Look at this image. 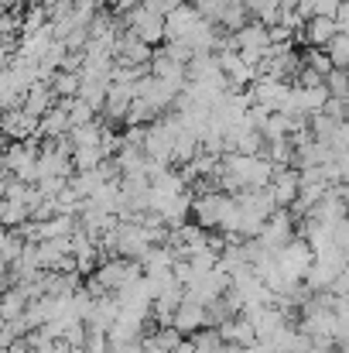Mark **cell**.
<instances>
[{
  "label": "cell",
  "mask_w": 349,
  "mask_h": 353,
  "mask_svg": "<svg viewBox=\"0 0 349 353\" xmlns=\"http://www.w3.org/2000/svg\"><path fill=\"white\" fill-rule=\"evenodd\" d=\"M257 240H260V247H267V250H284V247L295 240V216H291V210H277V213L267 220L264 234L257 236Z\"/></svg>",
  "instance_id": "obj_1"
},
{
  "label": "cell",
  "mask_w": 349,
  "mask_h": 353,
  "mask_svg": "<svg viewBox=\"0 0 349 353\" xmlns=\"http://www.w3.org/2000/svg\"><path fill=\"white\" fill-rule=\"evenodd\" d=\"M271 196L281 210H291L302 196V172L295 168H277L274 172V182H271Z\"/></svg>",
  "instance_id": "obj_2"
},
{
  "label": "cell",
  "mask_w": 349,
  "mask_h": 353,
  "mask_svg": "<svg viewBox=\"0 0 349 353\" xmlns=\"http://www.w3.org/2000/svg\"><path fill=\"white\" fill-rule=\"evenodd\" d=\"M209 326V309L202 305V302H192V299H185L182 305H178V312H175V330L178 333H199V330H206Z\"/></svg>",
  "instance_id": "obj_3"
},
{
  "label": "cell",
  "mask_w": 349,
  "mask_h": 353,
  "mask_svg": "<svg viewBox=\"0 0 349 353\" xmlns=\"http://www.w3.org/2000/svg\"><path fill=\"white\" fill-rule=\"evenodd\" d=\"M339 34H343V28H339L336 17H312V21L305 24V41H308V48H329Z\"/></svg>",
  "instance_id": "obj_4"
},
{
  "label": "cell",
  "mask_w": 349,
  "mask_h": 353,
  "mask_svg": "<svg viewBox=\"0 0 349 353\" xmlns=\"http://www.w3.org/2000/svg\"><path fill=\"white\" fill-rule=\"evenodd\" d=\"M236 41V52H267L271 48V28L260 24V21H250L246 28H240L233 34Z\"/></svg>",
  "instance_id": "obj_5"
},
{
  "label": "cell",
  "mask_w": 349,
  "mask_h": 353,
  "mask_svg": "<svg viewBox=\"0 0 349 353\" xmlns=\"http://www.w3.org/2000/svg\"><path fill=\"white\" fill-rule=\"evenodd\" d=\"M38 127H41V120L31 117L28 110H7L3 114V134L10 141H31V137H38Z\"/></svg>",
  "instance_id": "obj_6"
},
{
  "label": "cell",
  "mask_w": 349,
  "mask_h": 353,
  "mask_svg": "<svg viewBox=\"0 0 349 353\" xmlns=\"http://www.w3.org/2000/svg\"><path fill=\"white\" fill-rule=\"evenodd\" d=\"M55 107H59V97H55V90H52L48 83H34V86L28 90V97H24V110L38 120L48 117Z\"/></svg>",
  "instance_id": "obj_7"
},
{
  "label": "cell",
  "mask_w": 349,
  "mask_h": 353,
  "mask_svg": "<svg viewBox=\"0 0 349 353\" xmlns=\"http://www.w3.org/2000/svg\"><path fill=\"white\" fill-rule=\"evenodd\" d=\"M120 302H116V295H100L96 302H93V312H89V330H103V333H110L114 330V323L120 319Z\"/></svg>",
  "instance_id": "obj_8"
},
{
  "label": "cell",
  "mask_w": 349,
  "mask_h": 353,
  "mask_svg": "<svg viewBox=\"0 0 349 353\" xmlns=\"http://www.w3.org/2000/svg\"><path fill=\"white\" fill-rule=\"evenodd\" d=\"M220 336H223V343L243 347V350H250V347H257V343H260V336H257L253 323H246L243 316H240V319H230V323H223V326H220Z\"/></svg>",
  "instance_id": "obj_9"
},
{
  "label": "cell",
  "mask_w": 349,
  "mask_h": 353,
  "mask_svg": "<svg viewBox=\"0 0 349 353\" xmlns=\"http://www.w3.org/2000/svg\"><path fill=\"white\" fill-rule=\"evenodd\" d=\"M144 323H147V316H140V312H130V309H123L120 312V319L114 323V330H110V340L114 343H130V340H144L140 333H144Z\"/></svg>",
  "instance_id": "obj_10"
},
{
  "label": "cell",
  "mask_w": 349,
  "mask_h": 353,
  "mask_svg": "<svg viewBox=\"0 0 349 353\" xmlns=\"http://www.w3.org/2000/svg\"><path fill=\"white\" fill-rule=\"evenodd\" d=\"M69 134H72V117H69V110L55 107L48 117H41V127H38V137H41V141H62V137H69Z\"/></svg>",
  "instance_id": "obj_11"
},
{
  "label": "cell",
  "mask_w": 349,
  "mask_h": 353,
  "mask_svg": "<svg viewBox=\"0 0 349 353\" xmlns=\"http://www.w3.org/2000/svg\"><path fill=\"white\" fill-rule=\"evenodd\" d=\"M24 247H28V236L21 234V230H7L3 240H0V254H3V268H14L17 261H21V254H24Z\"/></svg>",
  "instance_id": "obj_12"
},
{
  "label": "cell",
  "mask_w": 349,
  "mask_h": 353,
  "mask_svg": "<svg viewBox=\"0 0 349 353\" xmlns=\"http://www.w3.org/2000/svg\"><path fill=\"white\" fill-rule=\"evenodd\" d=\"M52 90L59 100H76L83 93V72H59L52 79Z\"/></svg>",
  "instance_id": "obj_13"
},
{
  "label": "cell",
  "mask_w": 349,
  "mask_h": 353,
  "mask_svg": "<svg viewBox=\"0 0 349 353\" xmlns=\"http://www.w3.org/2000/svg\"><path fill=\"white\" fill-rule=\"evenodd\" d=\"M103 127L107 123H100V120H93V123H83V127H72V144L76 148H100V141H103Z\"/></svg>",
  "instance_id": "obj_14"
},
{
  "label": "cell",
  "mask_w": 349,
  "mask_h": 353,
  "mask_svg": "<svg viewBox=\"0 0 349 353\" xmlns=\"http://www.w3.org/2000/svg\"><path fill=\"white\" fill-rule=\"evenodd\" d=\"M103 161H107L103 148H76V154H72V165H76V172H96Z\"/></svg>",
  "instance_id": "obj_15"
},
{
  "label": "cell",
  "mask_w": 349,
  "mask_h": 353,
  "mask_svg": "<svg viewBox=\"0 0 349 353\" xmlns=\"http://www.w3.org/2000/svg\"><path fill=\"white\" fill-rule=\"evenodd\" d=\"M103 182H107V179L100 175V168H96V172H76V175L69 179V185H72V189H76L83 199H89V196H93V192H96Z\"/></svg>",
  "instance_id": "obj_16"
},
{
  "label": "cell",
  "mask_w": 349,
  "mask_h": 353,
  "mask_svg": "<svg viewBox=\"0 0 349 353\" xmlns=\"http://www.w3.org/2000/svg\"><path fill=\"white\" fill-rule=\"evenodd\" d=\"M192 343H195V350L199 353H220L226 343H223V336H220V330H213V326H206V330H199L195 336H192Z\"/></svg>",
  "instance_id": "obj_17"
},
{
  "label": "cell",
  "mask_w": 349,
  "mask_h": 353,
  "mask_svg": "<svg viewBox=\"0 0 349 353\" xmlns=\"http://www.w3.org/2000/svg\"><path fill=\"white\" fill-rule=\"evenodd\" d=\"M302 59H305V65H308V69H315V72H322L326 79H329V72L336 69L326 48H305V52H302Z\"/></svg>",
  "instance_id": "obj_18"
},
{
  "label": "cell",
  "mask_w": 349,
  "mask_h": 353,
  "mask_svg": "<svg viewBox=\"0 0 349 353\" xmlns=\"http://www.w3.org/2000/svg\"><path fill=\"white\" fill-rule=\"evenodd\" d=\"M326 86H329V93H332V97L349 100V72L346 69H332V72H329V79H326Z\"/></svg>",
  "instance_id": "obj_19"
},
{
  "label": "cell",
  "mask_w": 349,
  "mask_h": 353,
  "mask_svg": "<svg viewBox=\"0 0 349 353\" xmlns=\"http://www.w3.org/2000/svg\"><path fill=\"white\" fill-rule=\"evenodd\" d=\"M326 52H329V59H332V65H336V69H346L349 65V34H339Z\"/></svg>",
  "instance_id": "obj_20"
},
{
  "label": "cell",
  "mask_w": 349,
  "mask_h": 353,
  "mask_svg": "<svg viewBox=\"0 0 349 353\" xmlns=\"http://www.w3.org/2000/svg\"><path fill=\"white\" fill-rule=\"evenodd\" d=\"M86 330H89V326H86ZM86 353H114V340H110V333H103V330H89Z\"/></svg>",
  "instance_id": "obj_21"
},
{
  "label": "cell",
  "mask_w": 349,
  "mask_h": 353,
  "mask_svg": "<svg viewBox=\"0 0 349 353\" xmlns=\"http://www.w3.org/2000/svg\"><path fill=\"white\" fill-rule=\"evenodd\" d=\"M154 340H158L165 350H175V347L185 343V333H178L175 326H168V330H154Z\"/></svg>",
  "instance_id": "obj_22"
},
{
  "label": "cell",
  "mask_w": 349,
  "mask_h": 353,
  "mask_svg": "<svg viewBox=\"0 0 349 353\" xmlns=\"http://www.w3.org/2000/svg\"><path fill=\"white\" fill-rule=\"evenodd\" d=\"M339 10H343V0H312L315 17H336L339 21Z\"/></svg>",
  "instance_id": "obj_23"
},
{
  "label": "cell",
  "mask_w": 349,
  "mask_h": 353,
  "mask_svg": "<svg viewBox=\"0 0 349 353\" xmlns=\"http://www.w3.org/2000/svg\"><path fill=\"white\" fill-rule=\"evenodd\" d=\"M89 41H93V38H89V28H76V31L65 38V48H69V52H86Z\"/></svg>",
  "instance_id": "obj_24"
},
{
  "label": "cell",
  "mask_w": 349,
  "mask_h": 353,
  "mask_svg": "<svg viewBox=\"0 0 349 353\" xmlns=\"http://www.w3.org/2000/svg\"><path fill=\"white\" fill-rule=\"evenodd\" d=\"M329 148H332L336 154H346V151H349V120H343V123L336 127V134H332Z\"/></svg>",
  "instance_id": "obj_25"
},
{
  "label": "cell",
  "mask_w": 349,
  "mask_h": 353,
  "mask_svg": "<svg viewBox=\"0 0 349 353\" xmlns=\"http://www.w3.org/2000/svg\"><path fill=\"white\" fill-rule=\"evenodd\" d=\"M114 353H144V340H130V343H114Z\"/></svg>",
  "instance_id": "obj_26"
},
{
  "label": "cell",
  "mask_w": 349,
  "mask_h": 353,
  "mask_svg": "<svg viewBox=\"0 0 349 353\" xmlns=\"http://www.w3.org/2000/svg\"><path fill=\"white\" fill-rule=\"evenodd\" d=\"M144 353H171V350H165V347L154 340V333H151V336H144Z\"/></svg>",
  "instance_id": "obj_27"
},
{
  "label": "cell",
  "mask_w": 349,
  "mask_h": 353,
  "mask_svg": "<svg viewBox=\"0 0 349 353\" xmlns=\"http://www.w3.org/2000/svg\"><path fill=\"white\" fill-rule=\"evenodd\" d=\"M246 353H277L274 347H267V343H257V347H250Z\"/></svg>",
  "instance_id": "obj_28"
},
{
  "label": "cell",
  "mask_w": 349,
  "mask_h": 353,
  "mask_svg": "<svg viewBox=\"0 0 349 353\" xmlns=\"http://www.w3.org/2000/svg\"><path fill=\"white\" fill-rule=\"evenodd\" d=\"M339 196H343V206H346V213H349V185H339Z\"/></svg>",
  "instance_id": "obj_29"
},
{
  "label": "cell",
  "mask_w": 349,
  "mask_h": 353,
  "mask_svg": "<svg viewBox=\"0 0 349 353\" xmlns=\"http://www.w3.org/2000/svg\"><path fill=\"white\" fill-rule=\"evenodd\" d=\"M346 103H349V100H346Z\"/></svg>",
  "instance_id": "obj_30"
}]
</instances>
